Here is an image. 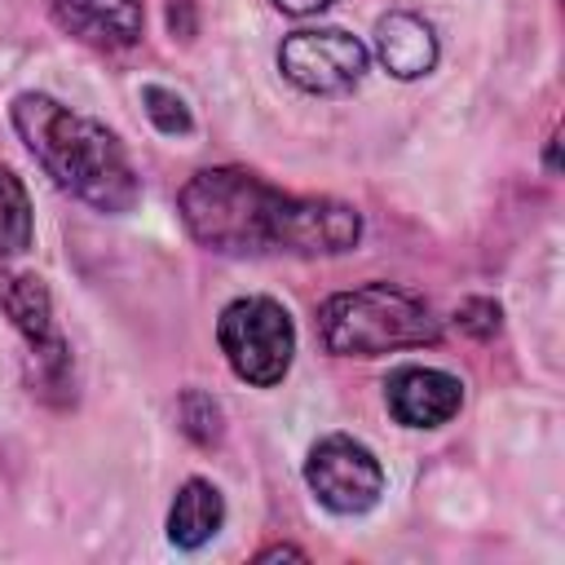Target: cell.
Returning <instances> with one entry per match:
<instances>
[{"label":"cell","instance_id":"16","mask_svg":"<svg viewBox=\"0 0 565 565\" xmlns=\"http://www.w3.org/2000/svg\"><path fill=\"white\" fill-rule=\"evenodd\" d=\"M331 0H274V9L291 13V18H309V13H322Z\"/></svg>","mask_w":565,"mask_h":565},{"label":"cell","instance_id":"11","mask_svg":"<svg viewBox=\"0 0 565 565\" xmlns=\"http://www.w3.org/2000/svg\"><path fill=\"white\" fill-rule=\"evenodd\" d=\"M221 525H225L221 490L212 481H203V477L181 481V490H177V499L168 508V539H172V547L199 552L203 543H212L221 534Z\"/></svg>","mask_w":565,"mask_h":565},{"label":"cell","instance_id":"12","mask_svg":"<svg viewBox=\"0 0 565 565\" xmlns=\"http://www.w3.org/2000/svg\"><path fill=\"white\" fill-rule=\"evenodd\" d=\"M35 221H31V194L13 168H0V260L22 256L31 247Z\"/></svg>","mask_w":565,"mask_h":565},{"label":"cell","instance_id":"17","mask_svg":"<svg viewBox=\"0 0 565 565\" xmlns=\"http://www.w3.org/2000/svg\"><path fill=\"white\" fill-rule=\"evenodd\" d=\"M278 556H291V561H305V552H300V547H287V543H274V547H265V552H256V561H278Z\"/></svg>","mask_w":565,"mask_h":565},{"label":"cell","instance_id":"15","mask_svg":"<svg viewBox=\"0 0 565 565\" xmlns=\"http://www.w3.org/2000/svg\"><path fill=\"white\" fill-rule=\"evenodd\" d=\"M455 322H459V331H468L472 340H490V335L499 331V305L486 300V296H472V300L459 305Z\"/></svg>","mask_w":565,"mask_h":565},{"label":"cell","instance_id":"4","mask_svg":"<svg viewBox=\"0 0 565 565\" xmlns=\"http://www.w3.org/2000/svg\"><path fill=\"white\" fill-rule=\"evenodd\" d=\"M216 344L243 384L274 388L296 358V322L274 296H238L216 318Z\"/></svg>","mask_w":565,"mask_h":565},{"label":"cell","instance_id":"5","mask_svg":"<svg viewBox=\"0 0 565 565\" xmlns=\"http://www.w3.org/2000/svg\"><path fill=\"white\" fill-rule=\"evenodd\" d=\"M0 309L9 313L13 331L26 344L31 358V393L53 397L57 388H71V344L57 331L53 300L40 274H4L0 278Z\"/></svg>","mask_w":565,"mask_h":565},{"label":"cell","instance_id":"6","mask_svg":"<svg viewBox=\"0 0 565 565\" xmlns=\"http://www.w3.org/2000/svg\"><path fill=\"white\" fill-rule=\"evenodd\" d=\"M305 481L313 499L335 516H362L384 494V463L375 450L349 433H327L309 446Z\"/></svg>","mask_w":565,"mask_h":565},{"label":"cell","instance_id":"9","mask_svg":"<svg viewBox=\"0 0 565 565\" xmlns=\"http://www.w3.org/2000/svg\"><path fill=\"white\" fill-rule=\"evenodd\" d=\"M53 22L88 49L124 53L141 40L146 9L141 0H53Z\"/></svg>","mask_w":565,"mask_h":565},{"label":"cell","instance_id":"10","mask_svg":"<svg viewBox=\"0 0 565 565\" xmlns=\"http://www.w3.org/2000/svg\"><path fill=\"white\" fill-rule=\"evenodd\" d=\"M375 57L393 79H419L437 66V35L419 13L393 9L375 22Z\"/></svg>","mask_w":565,"mask_h":565},{"label":"cell","instance_id":"7","mask_svg":"<svg viewBox=\"0 0 565 565\" xmlns=\"http://www.w3.org/2000/svg\"><path fill=\"white\" fill-rule=\"evenodd\" d=\"M366 44L340 26H318V31H291L278 44V71L291 79L300 93L313 97H340L353 93L366 75Z\"/></svg>","mask_w":565,"mask_h":565},{"label":"cell","instance_id":"3","mask_svg":"<svg viewBox=\"0 0 565 565\" xmlns=\"http://www.w3.org/2000/svg\"><path fill=\"white\" fill-rule=\"evenodd\" d=\"M318 340L335 358H380L393 349H424L441 340L433 309L397 282H362L335 291L318 309Z\"/></svg>","mask_w":565,"mask_h":565},{"label":"cell","instance_id":"1","mask_svg":"<svg viewBox=\"0 0 565 565\" xmlns=\"http://www.w3.org/2000/svg\"><path fill=\"white\" fill-rule=\"evenodd\" d=\"M185 234L221 256H340L362 238L358 207L287 194L247 168H203L177 194Z\"/></svg>","mask_w":565,"mask_h":565},{"label":"cell","instance_id":"2","mask_svg":"<svg viewBox=\"0 0 565 565\" xmlns=\"http://www.w3.org/2000/svg\"><path fill=\"white\" fill-rule=\"evenodd\" d=\"M9 119L57 190L110 216L132 212V203L141 199V181L124 141L106 124L62 106L49 93H18Z\"/></svg>","mask_w":565,"mask_h":565},{"label":"cell","instance_id":"14","mask_svg":"<svg viewBox=\"0 0 565 565\" xmlns=\"http://www.w3.org/2000/svg\"><path fill=\"white\" fill-rule=\"evenodd\" d=\"M177 415H181V433L194 437L199 446H216L221 441V406L207 393H185Z\"/></svg>","mask_w":565,"mask_h":565},{"label":"cell","instance_id":"13","mask_svg":"<svg viewBox=\"0 0 565 565\" xmlns=\"http://www.w3.org/2000/svg\"><path fill=\"white\" fill-rule=\"evenodd\" d=\"M141 106H146V119H150L163 137H185V132H194V115H190V106H185L181 93H172V88H163V84H146V88H141Z\"/></svg>","mask_w":565,"mask_h":565},{"label":"cell","instance_id":"8","mask_svg":"<svg viewBox=\"0 0 565 565\" xmlns=\"http://www.w3.org/2000/svg\"><path fill=\"white\" fill-rule=\"evenodd\" d=\"M384 406L402 428H441L459 415L463 406V384L459 375L441 366H397L384 380Z\"/></svg>","mask_w":565,"mask_h":565}]
</instances>
